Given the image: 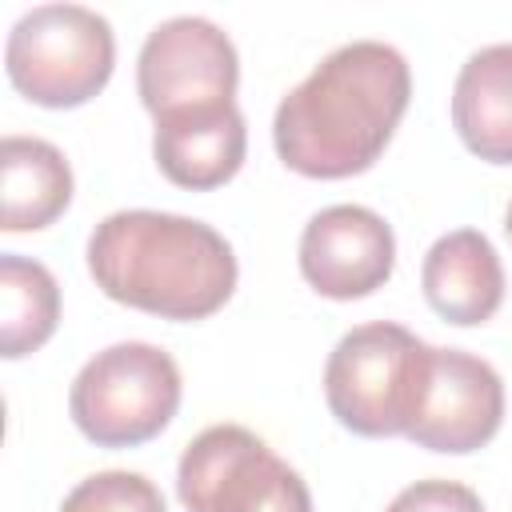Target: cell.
<instances>
[{
	"label": "cell",
	"instance_id": "cell-11",
	"mask_svg": "<svg viewBox=\"0 0 512 512\" xmlns=\"http://www.w3.org/2000/svg\"><path fill=\"white\" fill-rule=\"evenodd\" d=\"M420 284L432 312L460 328L492 320L504 304V264L492 240L476 228H456L440 236L424 252Z\"/></svg>",
	"mask_w": 512,
	"mask_h": 512
},
{
	"label": "cell",
	"instance_id": "cell-15",
	"mask_svg": "<svg viewBox=\"0 0 512 512\" xmlns=\"http://www.w3.org/2000/svg\"><path fill=\"white\" fill-rule=\"evenodd\" d=\"M60 512H168V508H164L160 488L148 476L108 468V472L84 476L64 496Z\"/></svg>",
	"mask_w": 512,
	"mask_h": 512
},
{
	"label": "cell",
	"instance_id": "cell-2",
	"mask_svg": "<svg viewBox=\"0 0 512 512\" xmlns=\"http://www.w3.org/2000/svg\"><path fill=\"white\" fill-rule=\"evenodd\" d=\"M88 272L96 288L160 320H208L236 292V252L204 220L124 208L88 236Z\"/></svg>",
	"mask_w": 512,
	"mask_h": 512
},
{
	"label": "cell",
	"instance_id": "cell-16",
	"mask_svg": "<svg viewBox=\"0 0 512 512\" xmlns=\"http://www.w3.org/2000/svg\"><path fill=\"white\" fill-rule=\"evenodd\" d=\"M384 512H484V500L460 480H416L392 496Z\"/></svg>",
	"mask_w": 512,
	"mask_h": 512
},
{
	"label": "cell",
	"instance_id": "cell-17",
	"mask_svg": "<svg viewBox=\"0 0 512 512\" xmlns=\"http://www.w3.org/2000/svg\"><path fill=\"white\" fill-rule=\"evenodd\" d=\"M504 232H508V240H512V204H508V212H504Z\"/></svg>",
	"mask_w": 512,
	"mask_h": 512
},
{
	"label": "cell",
	"instance_id": "cell-7",
	"mask_svg": "<svg viewBox=\"0 0 512 512\" xmlns=\"http://www.w3.org/2000/svg\"><path fill=\"white\" fill-rule=\"evenodd\" d=\"M240 56L228 32L204 16L156 24L136 56V92L152 120L236 100Z\"/></svg>",
	"mask_w": 512,
	"mask_h": 512
},
{
	"label": "cell",
	"instance_id": "cell-4",
	"mask_svg": "<svg viewBox=\"0 0 512 512\" xmlns=\"http://www.w3.org/2000/svg\"><path fill=\"white\" fill-rule=\"evenodd\" d=\"M180 396V368L164 348L144 340H120L96 352L76 372L68 412L92 444L136 448L172 424Z\"/></svg>",
	"mask_w": 512,
	"mask_h": 512
},
{
	"label": "cell",
	"instance_id": "cell-9",
	"mask_svg": "<svg viewBox=\"0 0 512 512\" xmlns=\"http://www.w3.org/2000/svg\"><path fill=\"white\" fill-rule=\"evenodd\" d=\"M396 268L392 224L364 204L320 208L300 232V276L328 300H360Z\"/></svg>",
	"mask_w": 512,
	"mask_h": 512
},
{
	"label": "cell",
	"instance_id": "cell-3",
	"mask_svg": "<svg viewBox=\"0 0 512 512\" xmlns=\"http://www.w3.org/2000/svg\"><path fill=\"white\" fill-rule=\"evenodd\" d=\"M4 68L24 100L40 108H80L112 80V24L84 4H40L12 24Z\"/></svg>",
	"mask_w": 512,
	"mask_h": 512
},
{
	"label": "cell",
	"instance_id": "cell-10",
	"mask_svg": "<svg viewBox=\"0 0 512 512\" xmlns=\"http://www.w3.org/2000/svg\"><path fill=\"white\" fill-rule=\"evenodd\" d=\"M244 152H248V128L236 100L160 116L152 132L156 168L176 188H192V192H212L228 184L240 172Z\"/></svg>",
	"mask_w": 512,
	"mask_h": 512
},
{
	"label": "cell",
	"instance_id": "cell-13",
	"mask_svg": "<svg viewBox=\"0 0 512 512\" xmlns=\"http://www.w3.org/2000/svg\"><path fill=\"white\" fill-rule=\"evenodd\" d=\"M0 228L36 232L48 228L72 204V168L64 152L40 136H4L0 144Z\"/></svg>",
	"mask_w": 512,
	"mask_h": 512
},
{
	"label": "cell",
	"instance_id": "cell-1",
	"mask_svg": "<svg viewBox=\"0 0 512 512\" xmlns=\"http://www.w3.org/2000/svg\"><path fill=\"white\" fill-rule=\"evenodd\" d=\"M408 100L412 72L392 44H340L276 104V156L308 180L360 176L388 148Z\"/></svg>",
	"mask_w": 512,
	"mask_h": 512
},
{
	"label": "cell",
	"instance_id": "cell-14",
	"mask_svg": "<svg viewBox=\"0 0 512 512\" xmlns=\"http://www.w3.org/2000/svg\"><path fill=\"white\" fill-rule=\"evenodd\" d=\"M60 324V284L28 256H0V356L20 360L48 344Z\"/></svg>",
	"mask_w": 512,
	"mask_h": 512
},
{
	"label": "cell",
	"instance_id": "cell-8",
	"mask_svg": "<svg viewBox=\"0 0 512 512\" xmlns=\"http://www.w3.org/2000/svg\"><path fill=\"white\" fill-rule=\"evenodd\" d=\"M504 420L500 372L464 348H424L404 436L428 452L464 456L484 448Z\"/></svg>",
	"mask_w": 512,
	"mask_h": 512
},
{
	"label": "cell",
	"instance_id": "cell-6",
	"mask_svg": "<svg viewBox=\"0 0 512 512\" xmlns=\"http://www.w3.org/2000/svg\"><path fill=\"white\" fill-rule=\"evenodd\" d=\"M176 496L188 512H312L300 472L244 424H212L184 448Z\"/></svg>",
	"mask_w": 512,
	"mask_h": 512
},
{
	"label": "cell",
	"instance_id": "cell-12",
	"mask_svg": "<svg viewBox=\"0 0 512 512\" xmlns=\"http://www.w3.org/2000/svg\"><path fill=\"white\" fill-rule=\"evenodd\" d=\"M452 124L488 164H512V44L472 52L452 88Z\"/></svg>",
	"mask_w": 512,
	"mask_h": 512
},
{
	"label": "cell",
	"instance_id": "cell-5",
	"mask_svg": "<svg viewBox=\"0 0 512 512\" xmlns=\"http://www.w3.org/2000/svg\"><path fill=\"white\" fill-rule=\"evenodd\" d=\"M424 348L420 336L392 320L344 332L324 364V400L336 424L368 440L404 436Z\"/></svg>",
	"mask_w": 512,
	"mask_h": 512
}]
</instances>
